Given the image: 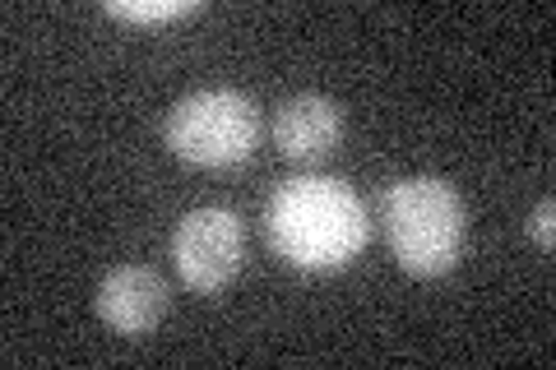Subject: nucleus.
<instances>
[{
  "mask_svg": "<svg viewBox=\"0 0 556 370\" xmlns=\"http://www.w3.org/2000/svg\"><path fill=\"white\" fill-rule=\"evenodd\" d=\"M386 237L399 269L413 278H441L459 264L468 241L464 195L441 176H404L380 200Z\"/></svg>",
  "mask_w": 556,
  "mask_h": 370,
  "instance_id": "nucleus-2",
  "label": "nucleus"
},
{
  "mask_svg": "<svg viewBox=\"0 0 556 370\" xmlns=\"http://www.w3.org/2000/svg\"><path fill=\"white\" fill-rule=\"evenodd\" d=\"M98 320L121 339H149L167 315V283L144 264H121L98 283Z\"/></svg>",
  "mask_w": 556,
  "mask_h": 370,
  "instance_id": "nucleus-5",
  "label": "nucleus"
},
{
  "mask_svg": "<svg viewBox=\"0 0 556 370\" xmlns=\"http://www.w3.org/2000/svg\"><path fill=\"white\" fill-rule=\"evenodd\" d=\"M529 241L538 245V251H552L556 245V204L552 200H543L529 214Z\"/></svg>",
  "mask_w": 556,
  "mask_h": 370,
  "instance_id": "nucleus-8",
  "label": "nucleus"
},
{
  "mask_svg": "<svg viewBox=\"0 0 556 370\" xmlns=\"http://www.w3.org/2000/svg\"><path fill=\"white\" fill-rule=\"evenodd\" d=\"M343 139V112L325 93H292L274 116V144L288 163L316 167Z\"/></svg>",
  "mask_w": 556,
  "mask_h": 370,
  "instance_id": "nucleus-6",
  "label": "nucleus"
},
{
  "mask_svg": "<svg viewBox=\"0 0 556 370\" xmlns=\"http://www.w3.org/2000/svg\"><path fill=\"white\" fill-rule=\"evenodd\" d=\"M112 20H126V24H172V20H186L195 14V0H112L108 5Z\"/></svg>",
  "mask_w": 556,
  "mask_h": 370,
  "instance_id": "nucleus-7",
  "label": "nucleus"
},
{
  "mask_svg": "<svg viewBox=\"0 0 556 370\" xmlns=\"http://www.w3.org/2000/svg\"><path fill=\"white\" fill-rule=\"evenodd\" d=\"M247 232L232 208H190L172 232V264L190 292L214 296L241 273Z\"/></svg>",
  "mask_w": 556,
  "mask_h": 370,
  "instance_id": "nucleus-4",
  "label": "nucleus"
},
{
  "mask_svg": "<svg viewBox=\"0 0 556 370\" xmlns=\"http://www.w3.org/2000/svg\"><path fill=\"white\" fill-rule=\"evenodd\" d=\"M265 237L292 269H339L371 237L367 204L353 186L334 176H298L283 181L265 204Z\"/></svg>",
  "mask_w": 556,
  "mask_h": 370,
  "instance_id": "nucleus-1",
  "label": "nucleus"
},
{
  "mask_svg": "<svg viewBox=\"0 0 556 370\" xmlns=\"http://www.w3.org/2000/svg\"><path fill=\"white\" fill-rule=\"evenodd\" d=\"M260 107L241 88H200L181 98L163 120V144L186 167L228 171L255 153Z\"/></svg>",
  "mask_w": 556,
  "mask_h": 370,
  "instance_id": "nucleus-3",
  "label": "nucleus"
}]
</instances>
